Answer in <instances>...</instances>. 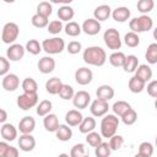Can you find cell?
I'll return each instance as SVG.
<instances>
[{"instance_id": "cell-15", "label": "cell", "mask_w": 157, "mask_h": 157, "mask_svg": "<svg viewBox=\"0 0 157 157\" xmlns=\"http://www.w3.org/2000/svg\"><path fill=\"white\" fill-rule=\"evenodd\" d=\"M37 66L42 74H50L55 69V60L52 56H43L39 59Z\"/></svg>"}, {"instance_id": "cell-21", "label": "cell", "mask_w": 157, "mask_h": 157, "mask_svg": "<svg viewBox=\"0 0 157 157\" xmlns=\"http://www.w3.org/2000/svg\"><path fill=\"white\" fill-rule=\"evenodd\" d=\"M110 15H112L114 21H117V22H125V21L129 20L131 12H130V10L128 7L120 6V7H117L115 10H113Z\"/></svg>"}, {"instance_id": "cell-33", "label": "cell", "mask_w": 157, "mask_h": 157, "mask_svg": "<svg viewBox=\"0 0 157 157\" xmlns=\"http://www.w3.org/2000/svg\"><path fill=\"white\" fill-rule=\"evenodd\" d=\"M146 60L148 64H156L157 63V43H151L148 47H147V50H146Z\"/></svg>"}, {"instance_id": "cell-32", "label": "cell", "mask_w": 157, "mask_h": 157, "mask_svg": "<svg viewBox=\"0 0 157 157\" xmlns=\"http://www.w3.org/2000/svg\"><path fill=\"white\" fill-rule=\"evenodd\" d=\"M130 108H131V105H130L128 102H125V101H118V102H115V103L112 105L113 113H114V115H117V117H121V115H123L124 113H126Z\"/></svg>"}, {"instance_id": "cell-8", "label": "cell", "mask_w": 157, "mask_h": 157, "mask_svg": "<svg viewBox=\"0 0 157 157\" xmlns=\"http://www.w3.org/2000/svg\"><path fill=\"white\" fill-rule=\"evenodd\" d=\"M25 47H22L21 44H17V43H13L11 44L7 50H6V56H7V60L10 61H18L23 58L25 55Z\"/></svg>"}, {"instance_id": "cell-36", "label": "cell", "mask_w": 157, "mask_h": 157, "mask_svg": "<svg viewBox=\"0 0 157 157\" xmlns=\"http://www.w3.org/2000/svg\"><path fill=\"white\" fill-rule=\"evenodd\" d=\"M81 26L75 22V21H70L66 26H65V33L70 37H77L80 33H81Z\"/></svg>"}, {"instance_id": "cell-54", "label": "cell", "mask_w": 157, "mask_h": 157, "mask_svg": "<svg viewBox=\"0 0 157 157\" xmlns=\"http://www.w3.org/2000/svg\"><path fill=\"white\" fill-rule=\"evenodd\" d=\"M6 119H7V113H6V110L2 109V108H0V124H5Z\"/></svg>"}, {"instance_id": "cell-29", "label": "cell", "mask_w": 157, "mask_h": 157, "mask_svg": "<svg viewBox=\"0 0 157 157\" xmlns=\"http://www.w3.org/2000/svg\"><path fill=\"white\" fill-rule=\"evenodd\" d=\"M128 86H129V90H130L132 93H140V92H142V91H144V88H145L146 83H145L142 80H140L139 77L132 76V77L129 80Z\"/></svg>"}, {"instance_id": "cell-41", "label": "cell", "mask_w": 157, "mask_h": 157, "mask_svg": "<svg viewBox=\"0 0 157 157\" xmlns=\"http://www.w3.org/2000/svg\"><path fill=\"white\" fill-rule=\"evenodd\" d=\"M110 153H112V151H110V148H109L108 142H103V141H102V142L96 147V150H94L96 157H109Z\"/></svg>"}, {"instance_id": "cell-28", "label": "cell", "mask_w": 157, "mask_h": 157, "mask_svg": "<svg viewBox=\"0 0 157 157\" xmlns=\"http://www.w3.org/2000/svg\"><path fill=\"white\" fill-rule=\"evenodd\" d=\"M139 66V59L136 55H128L125 58L123 69L125 72H135V70Z\"/></svg>"}, {"instance_id": "cell-10", "label": "cell", "mask_w": 157, "mask_h": 157, "mask_svg": "<svg viewBox=\"0 0 157 157\" xmlns=\"http://www.w3.org/2000/svg\"><path fill=\"white\" fill-rule=\"evenodd\" d=\"M90 102H91V96H90V93L86 92V91H78V92H76V93L74 94V97H72V103H74V105H75L76 108H78V109H85V108H87L88 104H90Z\"/></svg>"}, {"instance_id": "cell-42", "label": "cell", "mask_w": 157, "mask_h": 157, "mask_svg": "<svg viewBox=\"0 0 157 157\" xmlns=\"http://www.w3.org/2000/svg\"><path fill=\"white\" fill-rule=\"evenodd\" d=\"M31 22L37 28H44V27L48 26L49 20H48V17H44L42 15H38V13H34L32 16V18H31Z\"/></svg>"}, {"instance_id": "cell-17", "label": "cell", "mask_w": 157, "mask_h": 157, "mask_svg": "<svg viewBox=\"0 0 157 157\" xmlns=\"http://www.w3.org/2000/svg\"><path fill=\"white\" fill-rule=\"evenodd\" d=\"M82 119H83V115L77 109H71L65 114V121H66V125L69 126H78Z\"/></svg>"}, {"instance_id": "cell-34", "label": "cell", "mask_w": 157, "mask_h": 157, "mask_svg": "<svg viewBox=\"0 0 157 157\" xmlns=\"http://www.w3.org/2000/svg\"><path fill=\"white\" fill-rule=\"evenodd\" d=\"M52 108H53L52 102L48 101V99H43L39 104H37V114L39 117H45V115H48L50 113Z\"/></svg>"}, {"instance_id": "cell-37", "label": "cell", "mask_w": 157, "mask_h": 157, "mask_svg": "<svg viewBox=\"0 0 157 157\" xmlns=\"http://www.w3.org/2000/svg\"><path fill=\"white\" fill-rule=\"evenodd\" d=\"M153 6H155L153 0H140V1H137V5H136L137 11H140L142 15H146L147 12L152 11Z\"/></svg>"}, {"instance_id": "cell-23", "label": "cell", "mask_w": 157, "mask_h": 157, "mask_svg": "<svg viewBox=\"0 0 157 157\" xmlns=\"http://www.w3.org/2000/svg\"><path fill=\"white\" fill-rule=\"evenodd\" d=\"M135 76L139 77L140 80H142L145 83L147 81H150L152 78V70L148 65L146 64H141L137 66V69L135 70Z\"/></svg>"}, {"instance_id": "cell-20", "label": "cell", "mask_w": 157, "mask_h": 157, "mask_svg": "<svg viewBox=\"0 0 157 157\" xmlns=\"http://www.w3.org/2000/svg\"><path fill=\"white\" fill-rule=\"evenodd\" d=\"M110 13H112V9H110L109 5H99L93 11V16H94L93 18L97 20L98 22L99 21H105V20L109 18Z\"/></svg>"}, {"instance_id": "cell-18", "label": "cell", "mask_w": 157, "mask_h": 157, "mask_svg": "<svg viewBox=\"0 0 157 157\" xmlns=\"http://www.w3.org/2000/svg\"><path fill=\"white\" fill-rule=\"evenodd\" d=\"M96 94H97V99L108 102V101H110L114 97V90L109 85H102V86H99L97 88Z\"/></svg>"}, {"instance_id": "cell-53", "label": "cell", "mask_w": 157, "mask_h": 157, "mask_svg": "<svg viewBox=\"0 0 157 157\" xmlns=\"http://www.w3.org/2000/svg\"><path fill=\"white\" fill-rule=\"evenodd\" d=\"M9 146L10 145L6 141H0V157H4V155H5L6 150L9 148Z\"/></svg>"}, {"instance_id": "cell-35", "label": "cell", "mask_w": 157, "mask_h": 157, "mask_svg": "<svg viewBox=\"0 0 157 157\" xmlns=\"http://www.w3.org/2000/svg\"><path fill=\"white\" fill-rule=\"evenodd\" d=\"M53 12V6L49 1H42L38 4L37 6V13L38 15H42L44 17H49Z\"/></svg>"}, {"instance_id": "cell-30", "label": "cell", "mask_w": 157, "mask_h": 157, "mask_svg": "<svg viewBox=\"0 0 157 157\" xmlns=\"http://www.w3.org/2000/svg\"><path fill=\"white\" fill-rule=\"evenodd\" d=\"M125 58L126 55L123 53V52H114L109 55V63L110 65H113L114 67H123L124 65V61H125Z\"/></svg>"}, {"instance_id": "cell-57", "label": "cell", "mask_w": 157, "mask_h": 157, "mask_svg": "<svg viewBox=\"0 0 157 157\" xmlns=\"http://www.w3.org/2000/svg\"><path fill=\"white\" fill-rule=\"evenodd\" d=\"M83 157H90V156H86V155H85V156H83Z\"/></svg>"}, {"instance_id": "cell-16", "label": "cell", "mask_w": 157, "mask_h": 157, "mask_svg": "<svg viewBox=\"0 0 157 157\" xmlns=\"http://www.w3.org/2000/svg\"><path fill=\"white\" fill-rule=\"evenodd\" d=\"M36 128V120L31 115L23 117L18 123V130L21 134H31Z\"/></svg>"}, {"instance_id": "cell-22", "label": "cell", "mask_w": 157, "mask_h": 157, "mask_svg": "<svg viewBox=\"0 0 157 157\" xmlns=\"http://www.w3.org/2000/svg\"><path fill=\"white\" fill-rule=\"evenodd\" d=\"M43 125H44V128H45L47 131H49V132H55L60 124H59V119H58V117H56L55 114L49 113L48 115L44 117Z\"/></svg>"}, {"instance_id": "cell-4", "label": "cell", "mask_w": 157, "mask_h": 157, "mask_svg": "<svg viewBox=\"0 0 157 157\" xmlns=\"http://www.w3.org/2000/svg\"><path fill=\"white\" fill-rule=\"evenodd\" d=\"M40 45H42V49L49 55L60 54L65 49V42L60 37H53V38L44 39Z\"/></svg>"}, {"instance_id": "cell-46", "label": "cell", "mask_w": 157, "mask_h": 157, "mask_svg": "<svg viewBox=\"0 0 157 157\" xmlns=\"http://www.w3.org/2000/svg\"><path fill=\"white\" fill-rule=\"evenodd\" d=\"M139 153L145 157H151L153 155V145L151 142H141L139 146Z\"/></svg>"}, {"instance_id": "cell-39", "label": "cell", "mask_w": 157, "mask_h": 157, "mask_svg": "<svg viewBox=\"0 0 157 157\" xmlns=\"http://www.w3.org/2000/svg\"><path fill=\"white\" fill-rule=\"evenodd\" d=\"M25 49H26L28 53H31L32 55H38V54L40 53V50H42V45H40V43H39L37 39H29V40L26 43Z\"/></svg>"}, {"instance_id": "cell-19", "label": "cell", "mask_w": 157, "mask_h": 157, "mask_svg": "<svg viewBox=\"0 0 157 157\" xmlns=\"http://www.w3.org/2000/svg\"><path fill=\"white\" fill-rule=\"evenodd\" d=\"M0 134L5 141H13L17 137V129L12 124L5 123L0 129Z\"/></svg>"}, {"instance_id": "cell-2", "label": "cell", "mask_w": 157, "mask_h": 157, "mask_svg": "<svg viewBox=\"0 0 157 157\" xmlns=\"http://www.w3.org/2000/svg\"><path fill=\"white\" fill-rule=\"evenodd\" d=\"M119 125V118L114 114H107L101 121V136L103 137H112L115 135L117 129Z\"/></svg>"}, {"instance_id": "cell-50", "label": "cell", "mask_w": 157, "mask_h": 157, "mask_svg": "<svg viewBox=\"0 0 157 157\" xmlns=\"http://www.w3.org/2000/svg\"><path fill=\"white\" fill-rule=\"evenodd\" d=\"M9 70H10V61L6 58L0 56V76L7 75Z\"/></svg>"}, {"instance_id": "cell-40", "label": "cell", "mask_w": 157, "mask_h": 157, "mask_svg": "<svg viewBox=\"0 0 157 157\" xmlns=\"http://www.w3.org/2000/svg\"><path fill=\"white\" fill-rule=\"evenodd\" d=\"M58 94L60 96L61 99L69 101V99H72V97H74V94H75V91H74V88H72L70 85L63 83V86H61V88H60V91H59Z\"/></svg>"}, {"instance_id": "cell-44", "label": "cell", "mask_w": 157, "mask_h": 157, "mask_svg": "<svg viewBox=\"0 0 157 157\" xmlns=\"http://www.w3.org/2000/svg\"><path fill=\"white\" fill-rule=\"evenodd\" d=\"M108 145H109L110 151H118V150L121 148L123 145H124V137L120 136V135H113V136L110 137Z\"/></svg>"}, {"instance_id": "cell-9", "label": "cell", "mask_w": 157, "mask_h": 157, "mask_svg": "<svg viewBox=\"0 0 157 157\" xmlns=\"http://www.w3.org/2000/svg\"><path fill=\"white\" fill-rule=\"evenodd\" d=\"M92 78H93V72L88 67H80L75 72V80L81 86L88 85L92 81Z\"/></svg>"}, {"instance_id": "cell-5", "label": "cell", "mask_w": 157, "mask_h": 157, "mask_svg": "<svg viewBox=\"0 0 157 157\" xmlns=\"http://www.w3.org/2000/svg\"><path fill=\"white\" fill-rule=\"evenodd\" d=\"M18 34H20V28H18L17 23H15V22H7L2 27L1 39H2L4 43L11 45L18 38Z\"/></svg>"}, {"instance_id": "cell-43", "label": "cell", "mask_w": 157, "mask_h": 157, "mask_svg": "<svg viewBox=\"0 0 157 157\" xmlns=\"http://www.w3.org/2000/svg\"><path fill=\"white\" fill-rule=\"evenodd\" d=\"M121 121L125 124V125H132V124H135V121H136V119H137V113L132 109V108H130L126 113H124L121 117Z\"/></svg>"}, {"instance_id": "cell-3", "label": "cell", "mask_w": 157, "mask_h": 157, "mask_svg": "<svg viewBox=\"0 0 157 157\" xmlns=\"http://www.w3.org/2000/svg\"><path fill=\"white\" fill-rule=\"evenodd\" d=\"M129 27H130V32H134L136 34L141 33V32H147L153 27V21L150 16L147 15H141L139 17H135L132 20H130L129 22Z\"/></svg>"}, {"instance_id": "cell-7", "label": "cell", "mask_w": 157, "mask_h": 157, "mask_svg": "<svg viewBox=\"0 0 157 157\" xmlns=\"http://www.w3.org/2000/svg\"><path fill=\"white\" fill-rule=\"evenodd\" d=\"M38 104V94L37 93H22L17 97V105L22 110H29L31 108Z\"/></svg>"}, {"instance_id": "cell-56", "label": "cell", "mask_w": 157, "mask_h": 157, "mask_svg": "<svg viewBox=\"0 0 157 157\" xmlns=\"http://www.w3.org/2000/svg\"><path fill=\"white\" fill-rule=\"evenodd\" d=\"M134 157H145V156H142V155H140V153H136Z\"/></svg>"}, {"instance_id": "cell-27", "label": "cell", "mask_w": 157, "mask_h": 157, "mask_svg": "<svg viewBox=\"0 0 157 157\" xmlns=\"http://www.w3.org/2000/svg\"><path fill=\"white\" fill-rule=\"evenodd\" d=\"M74 15H75V11L69 5H63L58 10V17L60 21H69L70 22V20H72Z\"/></svg>"}, {"instance_id": "cell-24", "label": "cell", "mask_w": 157, "mask_h": 157, "mask_svg": "<svg viewBox=\"0 0 157 157\" xmlns=\"http://www.w3.org/2000/svg\"><path fill=\"white\" fill-rule=\"evenodd\" d=\"M55 135H56V139L59 141H64L65 142V141H69L72 137V130H71V128H69V125L60 124L59 128L55 131Z\"/></svg>"}, {"instance_id": "cell-52", "label": "cell", "mask_w": 157, "mask_h": 157, "mask_svg": "<svg viewBox=\"0 0 157 157\" xmlns=\"http://www.w3.org/2000/svg\"><path fill=\"white\" fill-rule=\"evenodd\" d=\"M4 157H18V150L13 146H9V148L6 150Z\"/></svg>"}, {"instance_id": "cell-11", "label": "cell", "mask_w": 157, "mask_h": 157, "mask_svg": "<svg viewBox=\"0 0 157 157\" xmlns=\"http://www.w3.org/2000/svg\"><path fill=\"white\" fill-rule=\"evenodd\" d=\"M108 109H109L108 102H104L101 99H94L90 107V112L93 117H103L108 113Z\"/></svg>"}, {"instance_id": "cell-55", "label": "cell", "mask_w": 157, "mask_h": 157, "mask_svg": "<svg viewBox=\"0 0 157 157\" xmlns=\"http://www.w3.org/2000/svg\"><path fill=\"white\" fill-rule=\"evenodd\" d=\"M58 157H70V156H69L67 153H60V155H59Z\"/></svg>"}, {"instance_id": "cell-25", "label": "cell", "mask_w": 157, "mask_h": 157, "mask_svg": "<svg viewBox=\"0 0 157 157\" xmlns=\"http://www.w3.org/2000/svg\"><path fill=\"white\" fill-rule=\"evenodd\" d=\"M61 86H63V82L59 77H52L45 82V90L50 94H58Z\"/></svg>"}, {"instance_id": "cell-1", "label": "cell", "mask_w": 157, "mask_h": 157, "mask_svg": "<svg viewBox=\"0 0 157 157\" xmlns=\"http://www.w3.org/2000/svg\"><path fill=\"white\" fill-rule=\"evenodd\" d=\"M82 59L88 65L102 66V65H104V63L107 60V54L103 48H101L98 45H92L83 50Z\"/></svg>"}, {"instance_id": "cell-38", "label": "cell", "mask_w": 157, "mask_h": 157, "mask_svg": "<svg viewBox=\"0 0 157 157\" xmlns=\"http://www.w3.org/2000/svg\"><path fill=\"white\" fill-rule=\"evenodd\" d=\"M124 43L130 48H135L140 44V37L134 32H128L124 36Z\"/></svg>"}, {"instance_id": "cell-13", "label": "cell", "mask_w": 157, "mask_h": 157, "mask_svg": "<svg viewBox=\"0 0 157 157\" xmlns=\"http://www.w3.org/2000/svg\"><path fill=\"white\" fill-rule=\"evenodd\" d=\"M2 88L5 91H9V92H12V91H16L20 86V78L16 74H7L4 76L2 78Z\"/></svg>"}, {"instance_id": "cell-31", "label": "cell", "mask_w": 157, "mask_h": 157, "mask_svg": "<svg viewBox=\"0 0 157 157\" xmlns=\"http://www.w3.org/2000/svg\"><path fill=\"white\" fill-rule=\"evenodd\" d=\"M21 87H22V90H23L25 93H37L38 83L36 82L34 78H32V77H26V78L22 81Z\"/></svg>"}, {"instance_id": "cell-47", "label": "cell", "mask_w": 157, "mask_h": 157, "mask_svg": "<svg viewBox=\"0 0 157 157\" xmlns=\"http://www.w3.org/2000/svg\"><path fill=\"white\" fill-rule=\"evenodd\" d=\"M47 28H48V32L49 33L58 34V33H60L63 31V22L60 20H54V21H52V22L48 23Z\"/></svg>"}, {"instance_id": "cell-51", "label": "cell", "mask_w": 157, "mask_h": 157, "mask_svg": "<svg viewBox=\"0 0 157 157\" xmlns=\"http://www.w3.org/2000/svg\"><path fill=\"white\" fill-rule=\"evenodd\" d=\"M147 93L153 98L157 97V80L150 81V83L147 85Z\"/></svg>"}, {"instance_id": "cell-12", "label": "cell", "mask_w": 157, "mask_h": 157, "mask_svg": "<svg viewBox=\"0 0 157 157\" xmlns=\"http://www.w3.org/2000/svg\"><path fill=\"white\" fill-rule=\"evenodd\" d=\"M81 31H83L88 36H96L101 31V23L94 18H87L83 21L81 26Z\"/></svg>"}, {"instance_id": "cell-6", "label": "cell", "mask_w": 157, "mask_h": 157, "mask_svg": "<svg viewBox=\"0 0 157 157\" xmlns=\"http://www.w3.org/2000/svg\"><path fill=\"white\" fill-rule=\"evenodd\" d=\"M103 40H104L105 45L112 50L118 52V49H120V47H121L120 34H119L118 29H115V28H108L103 33Z\"/></svg>"}, {"instance_id": "cell-26", "label": "cell", "mask_w": 157, "mask_h": 157, "mask_svg": "<svg viewBox=\"0 0 157 157\" xmlns=\"http://www.w3.org/2000/svg\"><path fill=\"white\" fill-rule=\"evenodd\" d=\"M94 128H96V120H94L93 117L83 118L82 121L78 125V130H80L81 134H88V132L93 131Z\"/></svg>"}, {"instance_id": "cell-48", "label": "cell", "mask_w": 157, "mask_h": 157, "mask_svg": "<svg viewBox=\"0 0 157 157\" xmlns=\"http://www.w3.org/2000/svg\"><path fill=\"white\" fill-rule=\"evenodd\" d=\"M86 153V147L83 144H76L75 146L71 147L70 151V157H83Z\"/></svg>"}, {"instance_id": "cell-45", "label": "cell", "mask_w": 157, "mask_h": 157, "mask_svg": "<svg viewBox=\"0 0 157 157\" xmlns=\"http://www.w3.org/2000/svg\"><path fill=\"white\" fill-rule=\"evenodd\" d=\"M86 141H87V144H88L90 146L97 147V146L102 142V136H101V134H98V132H96V131H91V132L87 134Z\"/></svg>"}, {"instance_id": "cell-49", "label": "cell", "mask_w": 157, "mask_h": 157, "mask_svg": "<svg viewBox=\"0 0 157 157\" xmlns=\"http://www.w3.org/2000/svg\"><path fill=\"white\" fill-rule=\"evenodd\" d=\"M81 49H82V45H81V43L77 42V40H71V42L67 44V47H66V50L69 52V54H72V55L80 53Z\"/></svg>"}, {"instance_id": "cell-14", "label": "cell", "mask_w": 157, "mask_h": 157, "mask_svg": "<svg viewBox=\"0 0 157 157\" xmlns=\"http://www.w3.org/2000/svg\"><path fill=\"white\" fill-rule=\"evenodd\" d=\"M18 147L23 152H31L36 147V139L31 134H22L18 139Z\"/></svg>"}]
</instances>
